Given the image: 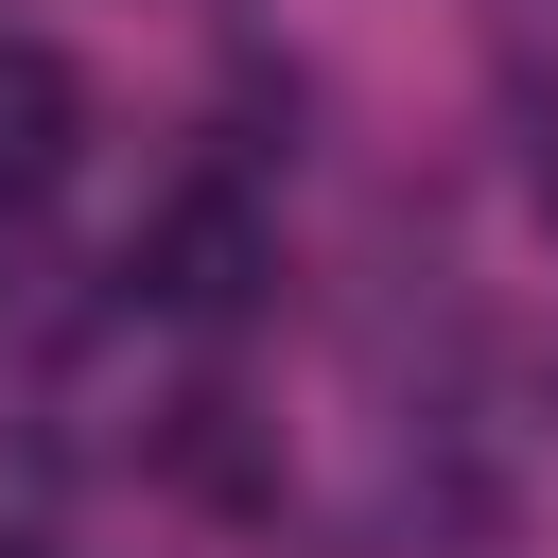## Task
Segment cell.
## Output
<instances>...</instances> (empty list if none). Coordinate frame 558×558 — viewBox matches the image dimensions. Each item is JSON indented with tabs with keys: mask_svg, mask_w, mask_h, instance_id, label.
I'll return each mask as SVG.
<instances>
[{
	"mask_svg": "<svg viewBox=\"0 0 558 558\" xmlns=\"http://www.w3.org/2000/svg\"><path fill=\"white\" fill-rule=\"evenodd\" d=\"M262 279H279L262 192H244V174H174V192H157V227H140V296H157V314H192V331H227V314H262Z\"/></svg>",
	"mask_w": 558,
	"mask_h": 558,
	"instance_id": "obj_1",
	"label": "cell"
},
{
	"mask_svg": "<svg viewBox=\"0 0 558 558\" xmlns=\"http://www.w3.org/2000/svg\"><path fill=\"white\" fill-rule=\"evenodd\" d=\"M541 227H558V157H541Z\"/></svg>",
	"mask_w": 558,
	"mask_h": 558,
	"instance_id": "obj_3",
	"label": "cell"
},
{
	"mask_svg": "<svg viewBox=\"0 0 558 558\" xmlns=\"http://www.w3.org/2000/svg\"><path fill=\"white\" fill-rule=\"evenodd\" d=\"M87 157V70L52 35H0V192H52Z\"/></svg>",
	"mask_w": 558,
	"mask_h": 558,
	"instance_id": "obj_2",
	"label": "cell"
}]
</instances>
